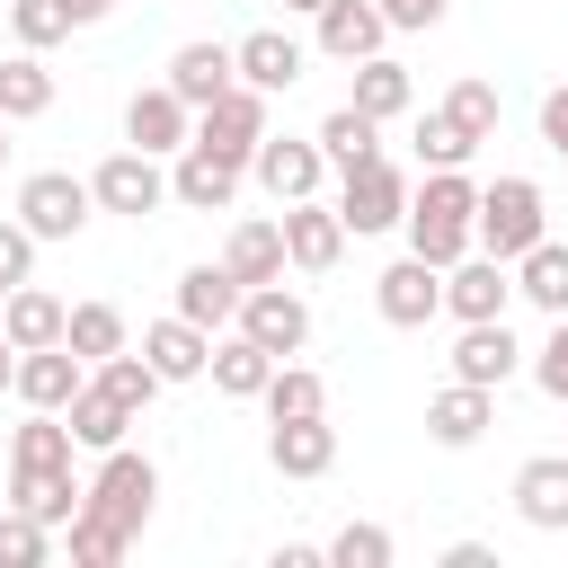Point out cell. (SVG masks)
Instances as JSON below:
<instances>
[{
  "instance_id": "obj_28",
  "label": "cell",
  "mask_w": 568,
  "mask_h": 568,
  "mask_svg": "<svg viewBox=\"0 0 568 568\" xmlns=\"http://www.w3.org/2000/svg\"><path fill=\"white\" fill-rule=\"evenodd\" d=\"M80 497H89V479H71V462H62V470H9V506L44 515V524H71Z\"/></svg>"
},
{
  "instance_id": "obj_27",
  "label": "cell",
  "mask_w": 568,
  "mask_h": 568,
  "mask_svg": "<svg viewBox=\"0 0 568 568\" xmlns=\"http://www.w3.org/2000/svg\"><path fill=\"white\" fill-rule=\"evenodd\" d=\"M240 293H248V284H240L231 266H186V275H178V311H186L195 328H222V320H240Z\"/></svg>"
},
{
  "instance_id": "obj_32",
  "label": "cell",
  "mask_w": 568,
  "mask_h": 568,
  "mask_svg": "<svg viewBox=\"0 0 568 568\" xmlns=\"http://www.w3.org/2000/svg\"><path fill=\"white\" fill-rule=\"evenodd\" d=\"M408 98H417V89H408V71H399L390 53H364V62H355V98H346V106H364L373 124H390V115H408Z\"/></svg>"
},
{
  "instance_id": "obj_9",
  "label": "cell",
  "mask_w": 568,
  "mask_h": 568,
  "mask_svg": "<svg viewBox=\"0 0 568 568\" xmlns=\"http://www.w3.org/2000/svg\"><path fill=\"white\" fill-rule=\"evenodd\" d=\"M240 178H248V160H231V151H213V142H186L178 169H169V195H178L186 213H231Z\"/></svg>"
},
{
  "instance_id": "obj_17",
  "label": "cell",
  "mask_w": 568,
  "mask_h": 568,
  "mask_svg": "<svg viewBox=\"0 0 568 568\" xmlns=\"http://www.w3.org/2000/svg\"><path fill=\"white\" fill-rule=\"evenodd\" d=\"M266 462H275L284 479H320V470L337 462V426H328V408H320V417H275Z\"/></svg>"
},
{
  "instance_id": "obj_18",
  "label": "cell",
  "mask_w": 568,
  "mask_h": 568,
  "mask_svg": "<svg viewBox=\"0 0 568 568\" xmlns=\"http://www.w3.org/2000/svg\"><path fill=\"white\" fill-rule=\"evenodd\" d=\"M382 36H390V18H382V0H328L320 9V53L328 62H364V53H382Z\"/></svg>"
},
{
  "instance_id": "obj_44",
  "label": "cell",
  "mask_w": 568,
  "mask_h": 568,
  "mask_svg": "<svg viewBox=\"0 0 568 568\" xmlns=\"http://www.w3.org/2000/svg\"><path fill=\"white\" fill-rule=\"evenodd\" d=\"M27 266H36V231L27 222H0V293H18Z\"/></svg>"
},
{
  "instance_id": "obj_15",
  "label": "cell",
  "mask_w": 568,
  "mask_h": 568,
  "mask_svg": "<svg viewBox=\"0 0 568 568\" xmlns=\"http://www.w3.org/2000/svg\"><path fill=\"white\" fill-rule=\"evenodd\" d=\"M488 426H497V390H479V382H453V390L426 399V435H435L444 453H470Z\"/></svg>"
},
{
  "instance_id": "obj_37",
  "label": "cell",
  "mask_w": 568,
  "mask_h": 568,
  "mask_svg": "<svg viewBox=\"0 0 568 568\" xmlns=\"http://www.w3.org/2000/svg\"><path fill=\"white\" fill-rule=\"evenodd\" d=\"M9 27H18L27 53H44V44H62V36L80 27V9H71V0H9Z\"/></svg>"
},
{
  "instance_id": "obj_13",
  "label": "cell",
  "mask_w": 568,
  "mask_h": 568,
  "mask_svg": "<svg viewBox=\"0 0 568 568\" xmlns=\"http://www.w3.org/2000/svg\"><path fill=\"white\" fill-rule=\"evenodd\" d=\"M284 257H293L302 275H328V266L346 257V213H337V204H320V195L284 204Z\"/></svg>"
},
{
  "instance_id": "obj_51",
  "label": "cell",
  "mask_w": 568,
  "mask_h": 568,
  "mask_svg": "<svg viewBox=\"0 0 568 568\" xmlns=\"http://www.w3.org/2000/svg\"><path fill=\"white\" fill-rule=\"evenodd\" d=\"M0 160H9V115H0Z\"/></svg>"
},
{
  "instance_id": "obj_35",
  "label": "cell",
  "mask_w": 568,
  "mask_h": 568,
  "mask_svg": "<svg viewBox=\"0 0 568 568\" xmlns=\"http://www.w3.org/2000/svg\"><path fill=\"white\" fill-rule=\"evenodd\" d=\"M62 346H71L80 364H106V355H124V311H115V302H71V328H62Z\"/></svg>"
},
{
  "instance_id": "obj_21",
  "label": "cell",
  "mask_w": 568,
  "mask_h": 568,
  "mask_svg": "<svg viewBox=\"0 0 568 568\" xmlns=\"http://www.w3.org/2000/svg\"><path fill=\"white\" fill-rule=\"evenodd\" d=\"M80 382H89V364H80L71 346H27L9 390H18L27 408H71V390H80Z\"/></svg>"
},
{
  "instance_id": "obj_22",
  "label": "cell",
  "mask_w": 568,
  "mask_h": 568,
  "mask_svg": "<svg viewBox=\"0 0 568 568\" xmlns=\"http://www.w3.org/2000/svg\"><path fill=\"white\" fill-rule=\"evenodd\" d=\"M231 80H240V53H231V44H178V53H169V89H178L195 115H204Z\"/></svg>"
},
{
  "instance_id": "obj_16",
  "label": "cell",
  "mask_w": 568,
  "mask_h": 568,
  "mask_svg": "<svg viewBox=\"0 0 568 568\" xmlns=\"http://www.w3.org/2000/svg\"><path fill=\"white\" fill-rule=\"evenodd\" d=\"M515 364H524V346H515V328H506V320H462V346H453V382H479V390H497Z\"/></svg>"
},
{
  "instance_id": "obj_52",
  "label": "cell",
  "mask_w": 568,
  "mask_h": 568,
  "mask_svg": "<svg viewBox=\"0 0 568 568\" xmlns=\"http://www.w3.org/2000/svg\"><path fill=\"white\" fill-rule=\"evenodd\" d=\"M0 9H9V0H0Z\"/></svg>"
},
{
  "instance_id": "obj_20",
  "label": "cell",
  "mask_w": 568,
  "mask_h": 568,
  "mask_svg": "<svg viewBox=\"0 0 568 568\" xmlns=\"http://www.w3.org/2000/svg\"><path fill=\"white\" fill-rule=\"evenodd\" d=\"M142 355L160 364V382H195V373L213 364V328H195L186 311H169V320L142 328Z\"/></svg>"
},
{
  "instance_id": "obj_2",
  "label": "cell",
  "mask_w": 568,
  "mask_h": 568,
  "mask_svg": "<svg viewBox=\"0 0 568 568\" xmlns=\"http://www.w3.org/2000/svg\"><path fill=\"white\" fill-rule=\"evenodd\" d=\"M408 248L417 257H435V266H453V257H470L479 248V186L462 178V169H426V186H408Z\"/></svg>"
},
{
  "instance_id": "obj_45",
  "label": "cell",
  "mask_w": 568,
  "mask_h": 568,
  "mask_svg": "<svg viewBox=\"0 0 568 568\" xmlns=\"http://www.w3.org/2000/svg\"><path fill=\"white\" fill-rule=\"evenodd\" d=\"M444 9H453V0H382V18H390V27H435Z\"/></svg>"
},
{
  "instance_id": "obj_6",
  "label": "cell",
  "mask_w": 568,
  "mask_h": 568,
  "mask_svg": "<svg viewBox=\"0 0 568 568\" xmlns=\"http://www.w3.org/2000/svg\"><path fill=\"white\" fill-rule=\"evenodd\" d=\"M337 213H346V231H355V240H364V231H399V222H408V169H390V160L346 169Z\"/></svg>"
},
{
  "instance_id": "obj_43",
  "label": "cell",
  "mask_w": 568,
  "mask_h": 568,
  "mask_svg": "<svg viewBox=\"0 0 568 568\" xmlns=\"http://www.w3.org/2000/svg\"><path fill=\"white\" fill-rule=\"evenodd\" d=\"M532 382H541L550 399H568V311H559V320H550V337L532 346Z\"/></svg>"
},
{
  "instance_id": "obj_7",
  "label": "cell",
  "mask_w": 568,
  "mask_h": 568,
  "mask_svg": "<svg viewBox=\"0 0 568 568\" xmlns=\"http://www.w3.org/2000/svg\"><path fill=\"white\" fill-rule=\"evenodd\" d=\"M248 178H257L275 204H302V195H320V178H328V151H320V133H311V142H293V133H266V142L248 151Z\"/></svg>"
},
{
  "instance_id": "obj_34",
  "label": "cell",
  "mask_w": 568,
  "mask_h": 568,
  "mask_svg": "<svg viewBox=\"0 0 568 568\" xmlns=\"http://www.w3.org/2000/svg\"><path fill=\"white\" fill-rule=\"evenodd\" d=\"M382 124L364 115V106H337V115H320V151H328V169L346 178V169H364V160H382V142H373Z\"/></svg>"
},
{
  "instance_id": "obj_36",
  "label": "cell",
  "mask_w": 568,
  "mask_h": 568,
  "mask_svg": "<svg viewBox=\"0 0 568 568\" xmlns=\"http://www.w3.org/2000/svg\"><path fill=\"white\" fill-rule=\"evenodd\" d=\"M89 373H98V382H106V390H115L133 417L160 399V364H151V355H133V346H124V355H106V364H89Z\"/></svg>"
},
{
  "instance_id": "obj_39",
  "label": "cell",
  "mask_w": 568,
  "mask_h": 568,
  "mask_svg": "<svg viewBox=\"0 0 568 568\" xmlns=\"http://www.w3.org/2000/svg\"><path fill=\"white\" fill-rule=\"evenodd\" d=\"M444 115H453V124H462L470 142H497V89H488V80H453Z\"/></svg>"
},
{
  "instance_id": "obj_24",
  "label": "cell",
  "mask_w": 568,
  "mask_h": 568,
  "mask_svg": "<svg viewBox=\"0 0 568 568\" xmlns=\"http://www.w3.org/2000/svg\"><path fill=\"white\" fill-rule=\"evenodd\" d=\"M231 53H240V80H248V89H266V98L302 80V44H293L284 27H257V36H240Z\"/></svg>"
},
{
  "instance_id": "obj_12",
  "label": "cell",
  "mask_w": 568,
  "mask_h": 568,
  "mask_svg": "<svg viewBox=\"0 0 568 568\" xmlns=\"http://www.w3.org/2000/svg\"><path fill=\"white\" fill-rule=\"evenodd\" d=\"M195 142H213V151H231V160H248L257 142H266V89H248V80H231L204 115H195Z\"/></svg>"
},
{
  "instance_id": "obj_41",
  "label": "cell",
  "mask_w": 568,
  "mask_h": 568,
  "mask_svg": "<svg viewBox=\"0 0 568 568\" xmlns=\"http://www.w3.org/2000/svg\"><path fill=\"white\" fill-rule=\"evenodd\" d=\"M470 151H479V142H470V133H462V124H453L444 106H435V115L417 124V160H426V169H462Z\"/></svg>"
},
{
  "instance_id": "obj_42",
  "label": "cell",
  "mask_w": 568,
  "mask_h": 568,
  "mask_svg": "<svg viewBox=\"0 0 568 568\" xmlns=\"http://www.w3.org/2000/svg\"><path fill=\"white\" fill-rule=\"evenodd\" d=\"M328 568H390V532L382 524H346L328 541Z\"/></svg>"
},
{
  "instance_id": "obj_5",
  "label": "cell",
  "mask_w": 568,
  "mask_h": 568,
  "mask_svg": "<svg viewBox=\"0 0 568 568\" xmlns=\"http://www.w3.org/2000/svg\"><path fill=\"white\" fill-rule=\"evenodd\" d=\"M89 213H98V186L71 178V169H36V178L18 186V222H27L36 240H71Z\"/></svg>"
},
{
  "instance_id": "obj_4",
  "label": "cell",
  "mask_w": 568,
  "mask_h": 568,
  "mask_svg": "<svg viewBox=\"0 0 568 568\" xmlns=\"http://www.w3.org/2000/svg\"><path fill=\"white\" fill-rule=\"evenodd\" d=\"M89 186H98V213H124V222H142V213H160L169 204V178H160V151H106L98 169H89Z\"/></svg>"
},
{
  "instance_id": "obj_8",
  "label": "cell",
  "mask_w": 568,
  "mask_h": 568,
  "mask_svg": "<svg viewBox=\"0 0 568 568\" xmlns=\"http://www.w3.org/2000/svg\"><path fill=\"white\" fill-rule=\"evenodd\" d=\"M373 302H382V320H390V328H426V320L444 311V266H435V257H417V248H408V257H390V266L373 275Z\"/></svg>"
},
{
  "instance_id": "obj_26",
  "label": "cell",
  "mask_w": 568,
  "mask_h": 568,
  "mask_svg": "<svg viewBox=\"0 0 568 568\" xmlns=\"http://www.w3.org/2000/svg\"><path fill=\"white\" fill-rule=\"evenodd\" d=\"M62 417H71V435H80L89 453H115V444H124V426H133V408H124V399H115L98 373L71 390V408H62Z\"/></svg>"
},
{
  "instance_id": "obj_25",
  "label": "cell",
  "mask_w": 568,
  "mask_h": 568,
  "mask_svg": "<svg viewBox=\"0 0 568 568\" xmlns=\"http://www.w3.org/2000/svg\"><path fill=\"white\" fill-rule=\"evenodd\" d=\"M0 320H9L18 355H27V346H62V328H71V302H53L44 284H18V293H0Z\"/></svg>"
},
{
  "instance_id": "obj_19",
  "label": "cell",
  "mask_w": 568,
  "mask_h": 568,
  "mask_svg": "<svg viewBox=\"0 0 568 568\" xmlns=\"http://www.w3.org/2000/svg\"><path fill=\"white\" fill-rule=\"evenodd\" d=\"M515 515L532 532H568V453H532L515 470Z\"/></svg>"
},
{
  "instance_id": "obj_11",
  "label": "cell",
  "mask_w": 568,
  "mask_h": 568,
  "mask_svg": "<svg viewBox=\"0 0 568 568\" xmlns=\"http://www.w3.org/2000/svg\"><path fill=\"white\" fill-rule=\"evenodd\" d=\"M240 328H248L266 355H302V337H311V302L284 293V275H275V284H248V293H240Z\"/></svg>"
},
{
  "instance_id": "obj_50",
  "label": "cell",
  "mask_w": 568,
  "mask_h": 568,
  "mask_svg": "<svg viewBox=\"0 0 568 568\" xmlns=\"http://www.w3.org/2000/svg\"><path fill=\"white\" fill-rule=\"evenodd\" d=\"M284 9H293V18H320V9H328V0H284Z\"/></svg>"
},
{
  "instance_id": "obj_14",
  "label": "cell",
  "mask_w": 568,
  "mask_h": 568,
  "mask_svg": "<svg viewBox=\"0 0 568 568\" xmlns=\"http://www.w3.org/2000/svg\"><path fill=\"white\" fill-rule=\"evenodd\" d=\"M124 142H133V151H186V142H195V106H186L169 80H160V89H133Z\"/></svg>"
},
{
  "instance_id": "obj_49",
  "label": "cell",
  "mask_w": 568,
  "mask_h": 568,
  "mask_svg": "<svg viewBox=\"0 0 568 568\" xmlns=\"http://www.w3.org/2000/svg\"><path fill=\"white\" fill-rule=\"evenodd\" d=\"M71 9H80V27H89V18H106V9H115V0H71Z\"/></svg>"
},
{
  "instance_id": "obj_23",
  "label": "cell",
  "mask_w": 568,
  "mask_h": 568,
  "mask_svg": "<svg viewBox=\"0 0 568 568\" xmlns=\"http://www.w3.org/2000/svg\"><path fill=\"white\" fill-rule=\"evenodd\" d=\"M275 364H284V355H266L248 328H231V337L213 346V364H204V373H213V390H222V399H266Z\"/></svg>"
},
{
  "instance_id": "obj_29",
  "label": "cell",
  "mask_w": 568,
  "mask_h": 568,
  "mask_svg": "<svg viewBox=\"0 0 568 568\" xmlns=\"http://www.w3.org/2000/svg\"><path fill=\"white\" fill-rule=\"evenodd\" d=\"M515 293H524L532 311H550V320L568 311V248H559L550 231H541V240H532V248L515 257Z\"/></svg>"
},
{
  "instance_id": "obj_40",
  "label": "cell",
  "mask_w": 568,
  "mask_h": 568,
  "mask_svg": "<svg viewBox=\"0 0 568 568\" xmlns=\"http://www.w3.org/2000/svg\"><path fill=\"white\" fill-rule=\"evenodd\" d=\"M44 515H27V506H0V568H36L44 559Z\"/></svg>"
},
{
  "instance_id": "obj_30",
  "label": "cell",
  "mask_w": 568,
  "mask_h": 568,
  "mask_svg": "<svg viewBox=\"0 0 568 568\" xmlns=\"http://www.w3.org/2000/svg\"><path fill=\"white\" fill-rule=\"evenodd\" d=\"M222 266L240 275V284H275L293 257H284V222H240L231 231V248H222Z\"/></svg>"
},
{
  "instance_id": "obj_1",
  "label": "cell",
  "mask_w": 568,
  "mask_h": 568,
  "mask_svg": "<svg viewBox=\"0 0 568 568\" xmlns=\"http://www.w3.org/2000/svg\"><path fill=\"white\" fill-rule=\"evenodd\" d=\"M151 497H160V470L142 462V453H106L98 462V479H89V497H80V515L62 524L71 532V568H115L124 550H133V532L151 524Z\"/></svg>"
},
{
  "instance_id": "obj_47",
  "label": "cell",
  "mask_w": 568,
  "mask_h": 568,
  "mask_svg": "<svg viewBox=\"0 0 568 568\" xmlns=\"http://www.w3.org/2000/svg\"><path fill=\"white\" fill-rule=\"evenodd\" d=\"M444 568H497V550H488V541H453V550H444Z\"/></svg>"
},
{
  "instance_id": "obj_31",
  "label": "cell",
  "mask_w": 568,
  "mask_h": 568,
  "mask_svg": "<svg viewBox=\"0 0 568 568\" xmlns=\"http://www.w3.org/2000/svg\"><path fill=\"white\" fill-rule=\"evenodd\" d=\"M71 444H80V435H71V417H62V408H36V417L9 435V470H62V462H71Z\"/></svg>"
},
{
  "instance_id": "obj_38",
  "label": "cell",
  "mask_w": 568,
  "mask_h": 568,
  "mask_svg": "<svg viewBox=\"0 0 568 568\" xmlns=\"http://www.w3.org/2000/svg\"><path fill=\"white\" fill-rule=\"evenodd\" d=\"M320 408H328V382L302 373V364H275V382H266V417H320Z\"/></svg>"
},
{
  "instance_id": "obj_33",
  "label": "cell",
  "mask_w": 568,
  "mask_h": 568,
  "mask_svg": "<svg viewBox=\"0 0 568 568\" xmlns=\"http://www.w3.org/2000/svg\"><path fill=\"white\" fill-rule=\"evenodd\" d=\"M44 106H53V71H44V53H27V44H18V53L0 62V115H9V124H27V115H44Z\"/></svg>"
},
{
  "instance_id": "obj_48",
  "label": "cell",
  "mask_w": 568,
  "mask_h": 568,
  "mask_svg": "<svg viewBox=\"0 0 568 568\" xmlns=\"http://www.w3.org/2000/svg\"><path fill=\"white\" fill-rule=\"evenodd\" d=\"M18 382V337H9V320H0V390Z\"/></svg>"
},
{
  "instance_id": "obj_46",
  "label": "cell",
  "mask_w": 568,
  "mask_h": 568,
  "mask_svg": "<svg viewBox=\"0 0 568 568\" xmlns=\"http://www.w3.org/2000/svg\"><path fill=\"white\" fill-rule=\"evenodd\" d=\"M541 142L568 160V89H550V98H541Z\"/></svg>"
},
{
  "instance_id": "obj_10",
  "label": "cell",
  "mask_w": 568,
  "mask_h": 568,
  "mask_svg": "<svg viewBox=\"0 0 568 568\" xmlns=\"http://www.w3.org/2000/svg\"><path fill=\"white\" fill-rule=\"evenodd\" d=\"M506 302H515V266H506V257L470 248V257L444 266V311H453V320H506Z\"/></svg>"
},
{
  "instance_id": "obj_3",
  "label": "cell",
  "mask_w": 568,
  "mask_h": 568,
  "mask_svg": "<svg viewBox=\"0 0 568 568\" xmlns=\"http://www.w3.org/2000/svg\"><path fill=\"white\" fill-rule=\"evenodd\" d=\"M541 222H550V213H541V186H532V178H497V186H479V248H488V257L515 266V257L541 240Z\"/></svg>"
}]
</instances>
